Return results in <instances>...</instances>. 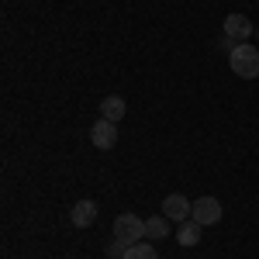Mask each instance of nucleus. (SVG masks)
Segmentation results:
<instances>
[{
	"mask_svg": "<svg viewBox=\"0 0 259 259\" xmlns=\"http://www.w3.org/2000/svg\"><path fill=\"white\" fill-rule=\"evenodd\" d=\"M228 66H232V73L242 76V80H256L259 76V49H252L249 41L235 45L228 52Z\"/></svg>",
	"mask_w": 259,
	"mask_h": 259,
	"instance_id": "f257e3e1",
	"label": "nucleus"
},
{
	"mask_svg": "<svg viewBox=\"0 0 259 259\" xmlns=\"http://www.w3.org/2000/svg\"><path fill=\"white\" fill-rule=\"evenodd\" d=\"M190 218L197 221V225H218V221H221V204L214 197H197V200H194Z\"/></svg>",
	"mask_w": 259,
	"mask_h": 259,
	"instance_id": "39448f33",
	"label": "nucleus"
},
{
	"mask_svg": "<svg viewBox=\"0 0 259 259\" xmlns=\"http://www.w3.org/2000/svg\"><path fill=\"white\" fill-rule=\"evenodd\" d=\"M124 252H128V245H124V242H118V239L107 245V256H111V259H124Z\"/></svg>",
	"mask_w": 259,
	"mask_h": 259,
	"instance_id": "f8f14e48",
	"label": "nucleus"
},
{
	"mask_svg": "<svg viewBox=\"0 0 259 259\" xmlns=\"http://www.w3.org/2000/svg\"><path fill=\"white\" fill-rule=\"evenodd\" d=\"M166 235H169V218L166 214H152L145 221V239L149 242H162Z\"/></svg>",
	"mask_w": 259,
	"mask_h": 259,
	"instance_id": "9d476101",
	"label": "nucleus"
},
{
	"mask_svg": "<svg viewBox=\"0 0 259 259\" xmlns=\"http://www.w3.org/2000/svg\"><path fill=\"white\" fill-rule=\"evenodd\" d=\"M221 28H225V38H232L235 45H242V41L256 31V28H252V21L245 18V14H228V18L221 21Z\"/></svg>",
	"mask_w": 259,
	"mask_h": 259,
	"instance_id": "7ed1b4c3",
	"label": "nucleus"
},
{
	"mask_svg": "<svg viewBox=\"0 0 259 259\" xmlns=\"http://www.w3.org/2000/svg\"><path fill=\"white\" fill-rule=\"evenodd\" d=\"M190 211H194V200H187L183 194H169V197L162 200V214L169 221H187Z\"/></svg>",
	"mask_w": 259,
	"mask_h": 259,
	"instance_id": "423d86ee",
	"label": "nucleus"
},
{
	"mask_svg": "<svg viewBox=\"0 0 259 259\" xmlns=\"http://www.w3.org/2000/svg\"><path fill=\"white\" fill-rule=\"evenodd\" d=\"M97 221V204L94 200H76V207H73V225L76 228H90Z\"/></svg>",
	"mask_w": 259,
	"mask_h": 259,
	"instance_id": "6e6552de",
	"label": "nucleus"
},
{
	"mask_svg": "<svg viewBox=\"0 0 259 259\" xmlns=\"http://www.w3.org/2000/svg\"><path fill=\"white\" fill-rule=\"evenodd\" d=\"M124 259H159V252H156L152 242H135V245H128Z\"/></svg>",
	"mask_w": 259,
	"mask_h": 259,
	"instance_id": "9b49d317",
	"label": "nucleus"
},
{
	"mask_svg": "<svg viewBox=\"0 0 259 259\" xmlns=\"http://www.w3.org/2000/svg\"><path fill=\"white\" fill-rule=\"evenodd\" d=\"M114 239L124 242V245H135V242L145 239V221L139 218V214H118L114 218Z\"/></svg>",
	"mask_w": 259,
	"mask_h": 259,
	"instance_id": "f03ea898",
	"label": "nucleus"
},
{
	"mask_svg": "<svg viewBox=\"0 0 259 259\" xmlns=\"http://www.w3.org/2000/svg\"><path fill=\"white\" fill-rule=\"evenodd\" d=\"M200 228H204V225H197L194 218L180 221V228H177V242H180V245H187V249H190V245H200Z\"/></svg>",
	"mask_w": 259,
	"mask_h": 259,
	"instance_id": "1a4fd4ad",
	"label": "nucleus"
},
{
	"mask_svg": "<svg viewBox=\"0 0 259 259\" xmlns=\"http://www.w3.org/2000/svg\"><path fill=\"white\" fill-rule=\"evenodd\" d=\"M124 114H128V104H124V97L111 94V97L100 100V118H107V121H114V124H118Z\"/></svg>",
	"mask_w": 259,
	"mask_h": 259,
	"instance_id": "0eeeda50",
	"label": "nucleus"
},
{
	"mask_svg": "<svg viewBox=\"0 0 259 259\" xmlns=\"http://www.w3.org/2000/svg\"><path fill=\"white\" fill-rule=\"evenodd\" d=\"M90 142H94L97 149H104V152H107V149H114V145H118V124H114V121H107V118H100L97 124L90 128Z\"/></svg>",
	"mask_w": 259,
	"mask_h": 259,
	"instance_id": "20e7f679",
	"label": "nucleus"
},
{
	"mask_svg": "<svg viewBox=\"0 0 259 259\" xmlns=\"http://www.w3.org/2000/svg\"><path fill=\"white\" fill-rule=\"evenodd\" d=\"M256 35H259V28H256Z\"/></svg>",
	"mask_w": 259,
	"mask_h": 259,
	"instance_id": "ddd939ff",
	"label": "nucleus"
}]
</instances>
